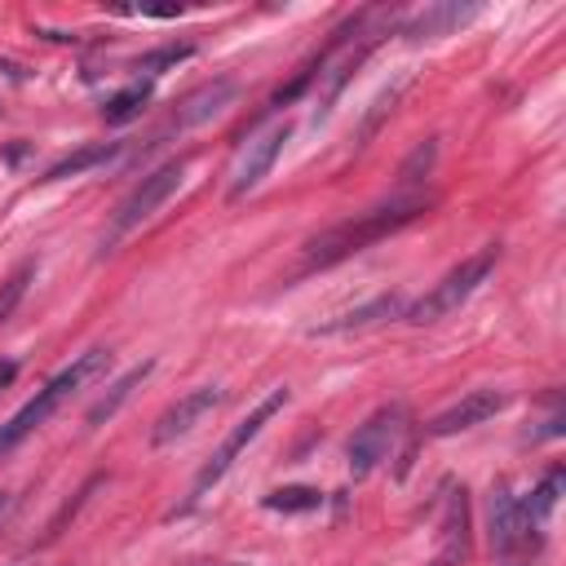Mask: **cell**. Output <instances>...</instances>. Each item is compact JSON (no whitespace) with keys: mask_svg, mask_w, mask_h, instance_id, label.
Returning a JSON list of instances; mask_svg holds the SVG:
<instances>
[{"mask_svg":"<svg viewBox=\"0 0 566 566\" xmlns=\"http://www.w3.org/2000/svg\"><path fill=\"white\" fill-rule=\"evenodd\" d=\"M424 208H429V199H420V195H411V199H389V203H380V208H367V212H358V217H349V221H340V226L314 234V239L301 248V270H327V265H336V261H345V256H354V252H363V248L389 239L394 230L411 226Z\"/></svg>","mask_w":566,"mask_h":566,"instance_id":"obj_1","label":"cell"},{"mask_svg":"<svg viewBox=\"0 0 566 566\" xmlns=\"http://www.w3.org/2000/svg\"><path fill=\"white\" fill-rule=\"evenodd\" d=\"M106 363H111L106 349H88V354H80L71 367H62L44 389H35V398H27V402L0 424V455H9L22 438H31V433H35V429H40V424H44V420H49L75 389H84L97 371H106Z\"/></svg>","mask_w":566,"mask_h":566,"instance_id":"obj_2","label":"cell"},{"mask_svg":"<svg viewBox=\"0 0 566 566\" xmlns=\"http://www.w3.org/2000/svg\"><path fill=\"white\" fill-rule=\"evenodd\" d=\"M491 265H495V243L491 248H482V252H473V256H464L451 274H442L402 318L407 323H438V318H447L451 310H460L482 283H486V274H491Z\"/></svg>","mask_w":566,"mask_h":566,"instance_id":"obj_3","label":"cell"},{"mask_svg":"<svg viewBox=\"0 0 566 566\" xmlns=\"http://www.w3.org/2000/svg\"><path fill=\"white\" fill-rule=\"evenodd\" d=\"M287 398H292V394H287V385H274V389H270V394H265V398H261V402H256V407H252V411H248V416H243V420L221 438V447H217V451L208 455V464L195 473V491H190V500H203V495H208V491L230 473V464H234V460L248 451V442H252V438L274 420V411H283V402H287Z\"/></svg>","mask_w":566,"mask_h":566,"instance_id":"obj_4","label":"cell"},{"mask_svg":"<svg viewBox=\"0 0 566 566\" xmlns=\"http://www.w3.org/2000/svg\"><path fill=\"white\" fill-rule=\"evenodd\" d=\"M181 177H186V164H181V159H168V164H159L155 172H146V177L119 199V208H115V217H111V230H106V239H102V252H111L128 230H137L142 221H150L155 208L181 186Z\"/></svg>","mask_w":566,"mask_h":566,"instance_id":"obj_5","label":"cell"},{"mask_svg":"<svg viewBox=\"0 0 566 566\" xmlns=\"http://www.w3.org/2000/svg\"><path fill=\"white\" fill-rule=\"evenodd\" d=\"M402 420H407V407H402V402H389V407L371 411V416L354 429V438H349V447H345L349 478H367L380 460L394 455V442H398V433H402Z\"/></svg>","mask_w":566,"mask_h":566,"instance_id":"obj_6","label":"cell"},{"mask_svg":"<svg viewBox=\"0 0 566 566\" xmlns=\"http://www.w3.org/2000/svg\"><path fill=\"white\" fill-rule=\"evenodd\" d=\"M287 137H292V124L283 119V124H270L265 133H256V137L239 150V159H234V168H230V199L252 195V190L270 177V168H274V159L283 155Z\"/></svg>","mask_w":566,"mask_h":566,"instance_id":"obj_7","label":"cell"},{"mask_svg":"<svg viewBox=\"0 0 566 566\" xmlns=\"http://www.w3.org/2000/svg\"><path fill=\"white\" fill-rule=\"evenodd\" d=\"M221 402H226V389H217V385H199V389L181 394V398L168 402V407L159 411V420L150 424V442H155V447H168V442L186 438V433H190L203 416H212Z\"/></svg>","mask_w":566,"mask_h":566,"instance_id":"obj_8","label":"cell"},{"mask_svg":"<svg viewBox=\"0 0 566 566\" xmlns=\"http://www.w3.org/2000/svg\"><path fill=\"white\" fill-rule=\"evenodd\" d=\"M504 402H509V394H500V389H469L460 402H451L447 411H438L429 420V433L433 438H451L460 429H473V424L491 420L495 411H504Z\"/></svg>","mask_w":566,"mask_h":566,"instance_id":"obj_9","label":"cell"},{"mask_svg":"<svg viewBox=\"0 0 566 566\" xmlns=\"http://www.w3.org/2000/svg\"><path fill=\"white\" fill-rule=\"evenodd\" d=\"M486 531H491V548H495V553H513V548L526 539L522 500L513 495L509 482H495V486H491V500H486Z\"/></svg>","mask_w":566,"mask_h":566,"instance_id":"obj_10","label":"cell"},{"mask_svg":"<svg viewBox=\"0 0 566 566\" xmlns=\"http://www.w3.org/2000/svg\"><path fill=\"white\" fill-rule=\"evenodd\" d=\"M407 314V301L398 296V292H385V296H376V301H367V305H358V310H345V314H336L332 323H318L314 327V336H345V332H367V327H376V323H385V318H402Z\"/></svg>","mask_w":566,"mask_h":566,"instance_id":"obj_11","label":"cell"},{"mask_svg":"<svg viewBox=\"0 0 566 566\" xmlns=\"http://www.w3.org/2000/svg\"><path fill=\"white\" fill-rule=\"evenodd\" d=\"M230 97H234V80H212V84H203L199 93H190V97H186V106L177 111V119H172V124H177V128L203 124V119H212Z\"/></svg>","mask_w":566,"mask_h":566,"instance_id":"obj_12","label":"cell"},{"mask_svg":"<svg viewBox=\"0 0 566 566\" xmlns=\"http://www.w3.org/2000/svg\"><path fill=\"white\" fill-rule=\"evenodd\" d=\"M473 13H478V4H429L424 13H416V22L407 27V35L433 40V35H447L451 27H464Z\"/></svg>","mask_w":566,"mask_h":566,"instance_id":"obj_13","label":"cell"},{"mask_svg":"<svg viewBox=\"0 0 566 566\" xmlns=\"http://www.w3.org/2000/svg\"><path fill=\"white\" fill-rule=\"evenodd\" d=\"M562 491H566V473L553 464V469L539 478V486L531 491V500H522V522H526V535H531V526H544V522H548V513L557 509Z\"/></svg>","mask_w":566,"mask_h":566,"instance_id":"obj_14","label":"cell"},{"mask_svg":"<svg viewBox=\"0 0 566 566\" xmlns=\"http://www.w3.org/2000/svg\"><path fill=\"white\" fill-rule=\"evenodd\" d=\"M150 371H155V363H137V367H128V371H124V376H119V380H115V385H111V389H106V394H102V398L88 407V424L111 420V416H115V411H119V407L133 398V389H137V385H142Z\"/></svg>","mask_w":566,"mask_h":566,"instance_id":"obj_15","label":"cell"},{"mask_svg":"<svg viewBox=\"0 0 566 566\" xmlns=\"http://www.w3.org/2000/svg\"><path fill=\"white\" fill-rule=\"evenodd\" d=\"M111 155H119V142H88V146H80V150H71V155H62L49 172H44V181H62V177H80V172H88V168H97V164H106Z\"/></svg>","mask_w":566,"mask_h":566,"instance_id":"obj_16","label":"cell"},{"mask_svg":"<svg viewBox=\"0 0 566 566\" xmlns=\"http://www.w3.org/2000/svg\"><path fill=\"white\" fill-rule=\"evenodd\" d=\"M146 102H150V84L146 80L142 84H128V88H119L115 97L102 102V119L106 124H128V119H137L146 111Z\"/></svg>","mask_w":566,"mask_h":566,"instance_id":"obj_17","label":"cell"},{"mask_svg":"<svg viewBox=\"0 0 566 566\" xmlns=\"http://www.w3.org/2000/svg\"><path fill=\"white\" fill-rule=\"evenodd\" d=\"M270 513H314L323 504V495L314 486H274L265 500H261Z\"/></svg>","mask_w":566,"mask_h":566,"instance_id":"obj_18","label":"cell"},{"mask_svg":"<svg viewBox=\"0 0 566 566\" xmlns=\"http://www.w3.org/2000/svg\"><path fill=\"white\" fill-rule=\"evenodd\" d=\"M31 279H35V261H22V265L0 283V327H4V323L13 318V310L22 305V296H27Z\"/></svg>","mask_w":566,"mask_h":566,"instance_id":"obj_19","label":"cell"},{"mask_svg":"<svg viewBox=\"0 0 566 566\" xmlns=\"http://www.w3.org/2000/svg\"><path fill=\"white\" fill-rule=\"evenodd\" d=\"M433 155H438V146H433V142H424V146H416V150H411V159L402 164V172H398V181H402V186H411L416 177H424V172L433 168Z\"/></svg>","mask_w":566,"mask_h":566,"instance_id":"obj_20","label":"cell"},{"mask_svg":"<svg viewBox=\"0 0 566 566\" xmlns=\"http://www.w3.org/2000/svg\"><path fill=\"white\" fill-rule=\"evenodd\" d=\"M195 49L190 44H168V49H159V53H146L142 62H137V71H155V66H168V62H181V57H190Z\"/></svg>","mask_w":566,"mask_h":566,"instance_id":"obj_21","label":"cell"},{"mask_svg":"<svg viewBox=\"0 0 566 566\" xmlns=\"http://www.w3.org/2000/svg\"><path fill=\"white\" fill-rule=\"evenodd\" d=\"M9 509H13V495H9V491H0V522L9 517Z\"/></svg>","mask_w":566,"mask_h":566,"instance_id":"obj_22","label":"cell"},{"mask_svg":"<svg viewBox=\"0 0 566 566\" xmlns=\"http://www.w3.org/2000/svg\"><path fill=\"white\" fill-rule=\"evenodd\" d=\"M13 371H18V367H13V363H4V367H0V385H4V380H9Z\"/></svg>","mask_w":566,"mask_h":566,"instance_id":"obj_23","label":"cell"}]
</instances>
